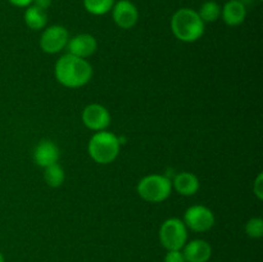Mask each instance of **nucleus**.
Instances as JSON below:
<instances>
[{"label":"nucleus","mask_w":263,"mask_h":262,"mask_svg":"<svg viewBox=\"0 0 263 262\" xmlns=\"http://www.w3.org/2000/svg\"><path fill=\"white\" fill-rule=\"evenodd\" d=\"M57 81L69 89L85 86L92 77V67L86 59L67 53L57 61L54 67Z\"/></svg>","instance_id":"1"},{"label":"nucleus","mask_w":263,"mask_h":262,"mask_svg":"<svg viewBox=\"0 0 263 262\" xmlns=\"http://www.w3.org/2000/svg\"><path fill=\"white\" fill-rule=\"evenodd\" d=\"M204 25L197 10L190 8L176 10L171 18L172 32L182 43H195L199 40L204 33Z\"/></svg>","instance_id":"2"},{"label":"nucleus","mask_w":263,"mask_h":262,"mask_svg":"<svg viewBox=\"0 0 263 262\" xmlns=\"http://www.w3.org/2000/svg\"><path fill=\"white\" fill-rule=\"evenodd\" d=\"M120 139L109 131H97L87 145L89 156L99 164H109L115 162L120 154Z\"/></svg>","instance_id":"3"},{"label":"nucleus","mask_w":263,"mask_h":262,"mask_svg":"<svg viewBox=\"0 0 263 262\" xmlns=\"http://www.w3.org/2000/svg\"><path fill=\"white\" fill-rule=\"evenodd\" d=\"M138 194L149 203H161L170 197L172 192V181L164 175L152 174L139 181Z\"/></svg>","instance_id":"4"},{"label":"nucleus","mask_w":263,"mask_h":262,"mask_svg":"<svg viewBox=\"0 0 263 262\" xmlns=\"http://www.w3.org/2000/svg\"><path fill=\"white\" fill-rule=\"evenodd\" d=\"M159 241L167 251H181L187 243V228L177 217L167 218L159 228Z\"/></svg>","instance_id":"5"},{"label":"nucleus","mask_w":263,"mask_h":262,"mask_svg":"<svg viewBox=\"0 0 263 262\" xmlns=\"http://www.w3.org/2000/svg\"><path fill=\"white\" fill-rule=\"evenodd\" d=\"M184 223L187 229L195 233H204L211 230L215 225V215L208 207L195 204L187 208L184 215Z\"/></svg>","instance_id":"6"},{"label":"nucleus","mask_w":263,"mask_h":262,"mask_svg":"<svg viewBox=\"0 0 263 262\" xmlns=\"http://www.w3.org/2000/svg\"><path fill=\"white\" fill-rule=\"evenodd\" d=\"M68 43V31L64 26L53 25L44 30L40 38V48L44 53L57 54Z\"/></svg>","instance_id":"7"},{"label":"nucleus","mask_w":263,"mask_h":262,"mask_svg":"<svg viewBox=\"0 0 263 262\" xmlns=\"http://www.w3.org/2000/svg\"><path fill=\"white\" fill-rule=\"evenodd\" d=\"M82 122L92 131H104L110 125L109 110L98 103L86 105L82 110Z\"/></svg>","instance_id":"8"},{"label":"nucleus","mask_w":263,"mask_h":262,"mask_svg":"<svg viewBox=\"0 0 263 262\" xmlns=\"http://www.w3.org/2000/svg\"><path fill=\"white\" fill-rule=\"evenodd\" d=\"M112 17L118 27L123 30H130L138 23L139 10L130 0H120L113 5Z\"/></svg>","instance_id":"9"},{"label":"nucleus","mask_w":263,"mask_h":262,"mask_svg":"<svg viewBox=\"0 0 263 262\" xmlns=\"http://www.w3.org/2000/svg\"><path fill=\"white\" fill-rule=\"evenodd\" d=\"M67 48H68V53L72 55L86 59L97 51L98 41L90 33H80V35L69 39L67 43Z\"/></svg>","instance_id":"10"},{"label":"nucleus","mask_w":263,"mask_h":262,"mask_svg":"<svg viewBox=\"0 0 263 262\" xmlns=\"http://www.w3.org/2000/svg\"><path fill=\"white\" fill-rule=\"evenodd\" d=\"M186 262H208L212 257V246L203 239H194L181 249Z\"/></svg>","instance_id":"11"},{"label":"nucleus","mask_w":263,"mask_h":262,"mask_svg":"<svg viewBox=\"0 0 263 262\" xmlns=\"http://www.w3.org/2000/svg\"><path fill=\"white\" fill-rule=\"evenodd\" d=\"M59 156V148L50 140H41L33 149V161L37 166L44 169L50 164L58 163Z\"/></svg>","instance_id":"12"},{"label":"nucleus","mask_w":263,"mask_h":262,"mask_svg":"<svg viewBox=\"0 0 263 262\" xmlns=\"http://www.w3.org/2000/svg\"><path fill=\"white\" fill-rule=\"evenodd\" d=\"M221 15L226 25L235 27L246 21L247 8L241 0H229L223 8H221Z\"/></svg>","instance_id":"13"},{"label":"nucleus","mask_w":263,"mask_h":262,"mask_svg":"<svg viewBox=\"0 0 263 262\" xmlns=\"http://www.w3.org/2000/svg\"><path fill=\"white\" fill-rule=\"evenodd\" d=\"M172 188H175L179 194L190 197L199 190V180L192 172H180L175 176L174 181H172Z\"/></svg>","instance_id":"14"},{"label":"nucleus","mask_w":263,"mask_h":262,"mask_svg":"<svg viewBox=\"0 0 263 262\" xmlns=\"http://www.w3.org/2000/svg\"><path fill=\"white\" fill-rule=\"evenodd\" d=\"M23 20H25L27 27H30L33 31H39L45 28L46 23H48V14H46V10L40 9L36 5L31 4L30 7L26 8Z\"/></svg>","instance_id":"15"},{"label":"nucleus","mask_w":263,"mask_h":262,"mask_svg":"<svg viewBox=\"0 0 263 262\" xmlns=\"http://www.w3.org/2000/svg\"><path fill=\"white\" fill-rule=\"evenodd\" d=\"M198 14L204 23L216 22L221 17V5L215 0H207L200 5Z\"/></svg>","instance_id":"16"},{"label":"nucleus","mask_w":263,"mask_h":262,"mask_svg":"<svg viewBox=\"0 0 263 262\" xmlns=\"http://www.w3.org/2000/svg\"><path fill=\"white\" fill-rule=\"evenodd\" d=\"M64 179H66V174H64V170L62 169L59 163H54L45 167L44 180L49 186L59 188L64 182Z\"/></svg>","instance_id":"17"},{"label":"nucleus","mask_w":263,"mask_h":262,"mask_svg":"<svg viewBox=\"0 0 263 262\" xmlns=\"http://www.w3.org/2000/svg\"><path fill=\"white\" fill-rule=\"evenodd\" d=\"M86 12L92 15H104L112 10L115 0H82Z\"/></svg>","instance_id":"18"},{"label":"nucleus","mask_w":263,"mask_h":262,"mask_svg":"<svg viewBox=\"0 0 263 262\" xmlns=\"http://www.w3.org/2000/svg\"><path fill=\"white\" fill-rule=\"evenodd\" d=\"M246 233L249 238L259 239L263 236V220L261 217H253L246 223Z\"/></svg>","instance_id":"19"},{"label":"nucleus","mask_w":263,"mask_h":262,"mask_svg":"<svg viewBox=\"0 0 263 262\" xmlns=\"http://www.w3.org/2000/svg\"><path fill=\"white\" fill-rule=\"evenodd\" d=\"M164 262H186L182 251H167Z\"/></svg>","instance_id":"20"},{"label":"nucleus","mask_w":263,"mask_h":262,"mask_svg":"<svg viewBox=\"0 0 263 262\" xmlns=\"http://www.w3.org/2000/svg\"><path fill=\"white\" fill-rule=\"evenodd\" d=\"M253 193L257 197V199L262 200L263 199V175L258 174L256 181L253 182Z\"/></svg>","instance_id":"21"},{"label":"nucleus","mask_w":263,"mask_h":262,"mask_svg":"<svg viewBox=\"0 0 263 262\" xmlns=\"http://www.w3.org/2000/svg\"><path fill=\"white\" fill-rule=\"evenodd\" d=\"M8 2L17 8H27L32 4V0H8Z\"/></svg>","instance_id":"22"},{"label":"nucleus","mask_w":263,"mask_h":262,"mask_svg":"<svg viewBox=\"0 0 263 262\" xmlns=\"http://www.w3.org/2000/svg\"><path fill=\"white\" fill-rule=\"evenodd\" d=\"M32 5H36L40 9H49L51 5V0H32Z\"/></svg>","instance_id":"23"},{"label":"nucleus","mask_w":263,"mask_h":262,"mask_svg":"<svg viewBox=\"0 0 263 262\" xmlns=\"http://www.w3.org/2000/svg\"><path fill=\"white\" fill-rule=\"evenodd\" d=\"M0 262H5V258H4V254L0 252Z\"/></svg>","instance_id":"24"},{"label":"nucleus","mask_w":263,"mask_h":262,"mask_svg":"<svg viewBox=\"0 0 263 262\" xmlns=\"http://www.w3.org/2000/svg\"><path fill=\"white\" fill-rule=\"evenodd\" d=\"M259 2H261V0H259Z\"/></svg>","instance_id":"25"}]
</instances>
